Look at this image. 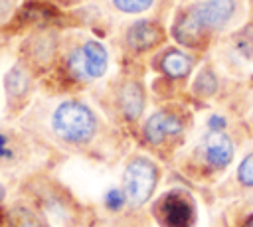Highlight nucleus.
<instances>
[{
	"label": "nucleus",
	"instance_id": "5701e85b",
	"mask_svg": "<svg viewBox=\"0 0 253 227\" xmlns=\"http://www.w3.org/2000/svg\"><path fill=\"white\" fill-rule=\"evenodd\" d=\"M4 199V189H2V186H0V201Z\"/></svg>",
	"mask_w": 253,
	"mask_h": 227
},
{
	"label": "nucleus",
	"instance_id": "f257e3e1",
	"mask_svg": "<svg viewBox=\"0 0 253 227\" xmlns=\"http://www.w3.org/2000/svg\"><path fill=\"white\" fill-rule=\"evenodd\" d=\"M51 128L61 140L81 144L93 138L97 130V120L89 107H85L83 103L67 101L55 109L51 116Z\"/></svg>",
	"mask_w": 253,
	"mask_h": 227
},
{
	"label": "nucleus",
	"instance_id": "423d86ee",
	"mask_svg": "<svg viewBox=\"0 0 253 227\" xmlns=\"http://www.w3.org/2000/svg\"><path fill=\"white\" fill-rule=\"evenodd\" d=\"M172 34L176 38V41H180L182 45H200L204 39H206V34L208 30L202 26V22L198 20L196 12L190 8L186 12H182L178 16V20L174 22V28H172Z\"/></svg>",
	"mask_w": 253,
	"mask_h": 227
},
{
	"label": "nucleus",
	"instance_id": "f03ea898",
	"mask_svg": "<svg viewBox=\"0 0 253 227\" xmlns=\"http://www.w3.org/2000/svg\"><path fill=\"white\" fill-rule=\"evenodd\" d=\"M125 197L130 205H142L156 186V166L146 158H134L125 170Z\"/></svg>",
	"mask_w": 253,
	"mask_h": 227
},
{
	"label": "nucleus",
	"instance_id": "0eeeda50",
	"mask_svg": "<svg viewBox=\"0 0 253 227\" xmlns=\"http://www.w3.org/2000/svg\"><path fill=\"white\" fill-rule=\"evenodd\" d=\"M180 130H182L180 116H176L174 113H168V111L154 113L144 126V134L152 144L162 142L166 136H176V134H180Z\"/></svg>",
	"mask_w": 253,
	"mask_h": 227
},
{
	"label": "nucleus",
	"instance_id": "9d476101",
	"mask_svg": "<svg viewBox=\"0 0 253 227\" xmlns=\"http://www.w3.org/2000/svg\"><path fill=\"white\" fill-rule=\"evenodd\" d=\"M119 105H121L123 114L128 120H136L140 116L142 109H144V93H142V87L136 81L125 83L123 89H121V95H119Z\"/></svg>",
	"mask_w": 253,
	"mask_h": 227
},
{
	"label": "nucleus",
	"instance_id": "1a4fd4ad",
	"mask_svg": "<svg viewBox=\"0 0 253 227\" xmlns=\"http://www.w3.org/2000/svg\"><path fill=\"white\" fill-rule=\"evenodd\" d=\"M162 39V30L158 24L150 22V20H142V22H136L128 34H126V41L132 49L136 51H144V49H150L154 47L158 41Z\"/></svg>",
	"mask_w": 253,
	"mask_h": 227
},
{
	"label": "nucleus",
	"instance_id": "f8f14e48",
	"mask_svg": "<svg viewBox=\"0 0 253 227\" xmlns=\"http://www.w3.org/2000/svg\"><path fill=\"white\" fill-rule=\"evenodd\" d=\"M160 67H162V71H164L166 75H170V77H184V75H188L190 69H192V59H190L186 53L172 49V51H168V53L162 57Z\"/></svg>",
	"mask_w": 253,
	"mask_h": 227
},
{
	"label": "nucleus",
	"instance_id": "dca6fc26",
	"mask_svg": "<svg viewBox=\"0 0 253 227\" xmlns=\"http://www.w3.org/2000/svg\"><path fill=\"white\" fill-rule=\"evenodd\" d=\"M237 178H239V182L243 186H253V154L243 158V162L239 164Z\"/></svg>",
	"mask_w": 253,
	"mask_h": 227
},
{
	"label": "nucleus",
	"instance_id": "20e7f679",
	"mask_svg": "<svg viewBox=\"0 0 253 227\" xmlns=\"http://www.w3.org/2000/svg\"><path fill=\"white\" fill-rule=\"evenodd\" d=\"M156 213L164 227H190L194 219L192 203L182 193H168L160 199Z\"/></svg>",
	"mask_w": 253,
	"mask_h": 227
},
{
	"label": "nucleus",
	"instance_id": "6ab92c4d",
	"mask_svg": "<svg viewBox=\"0 0 253 227\" xmlns=\"http://www.w3.org/2000/svg\"><path fill=\"white\" fill-rule=\"evenodd\" d=\"M208 126H210V130H221V128L225 126V120H223L221 116H211Z\"/></svg>",
	"mask_w": 253,
	"mask_h": 227
},
{
	"label": "nucleus",
	"instance_id": "4468645a",
	"mask_svg": "<svg viewBox=\"0 0 253 227\" xmlns=\"http://www.w3.org/2000/svg\"><path fill=\"white\" fill-rule=\"evenodd\" d=\"M233 39H235V47L239 49L241 55L253 57V24H249L241 32H237Z\"/></svg>",
	"mask_w": 253,
	"mask_h": 227
},
{
	"label": "nucleus",
	"instance_id": "7ed1b4c3",
	"mask_svg": "<svg viewBox=\"0 0 253 227\" xmlns=\"http://www.w3.org/2000/svg\"><path fill=\"white\" fill-rule=\"evenodd\" d=\"M67 65L79 79H97L107 71V49L99 41H85L71 51Z\"/></svg>",
	"mask_w": 253,
	"mask_h": 227
},
{
	"label": "nucleus",
	"instance_id": "39448f33",
	"mask_svg": "<svg viewBox=\"0 0 253 227\" xmlns=\"http://www.w3.org/2000/svg\"><path fill=\"white\" fill-rule=\"evenodd\" d=\"M202 22V26L210 32L215 28H221L229 22V18L235 12V2L233 0H206L198 6L192 8Z\"/></svg>",
	"mask_w": 253,
	"mask_h": 227
},
{
	"label": "nucleus",
	"instance_id": "2eb2a0df",
	"mask_svg": "<svg viewBox=\"0 0 253 227\" xmlns=\"http://www.w3.org/2000/svg\"><path fill=\"white\" fill-rule=\"evenodd\" d=\"M115 6L123 12H128V14H136V12H142L146 8H150L152 0H113Z\"/></svg>",
	"mask_w": 253,
	"mask_h": 227
},
{
	"label": "nucleus",
	"instance_id": "412c9836",
	"mask_svg": "<svg viewBox=\"0 0 253 227\" xmlns=\"http://www.w3.org/2000/svg\"><path fill=\"white\" fill-rule=\"evenodd\" d=\"M6 142H8V136H4V134H0V148H2V146H4Z\"/></svg>",
	"mask_w": 253,
	"mask_h": 227
},
{
	"label": "nucleus",
	"instance_id": "a211bd4d",
	"mask_svg": "<svg viewBox=\"0 0 253 227\" xmlns=\"http://www.w3.org/2000/svg\"><path fill=\"white\" fill-rule=\"evenodd\" d=\"M16 227H43V225H42L40 219H36L34 215H30V213H22V215L18 217Z\"/></svg>",
	"mask_w": 253,
	"mask_h": 227
},
{
	"label": "nucleus",
	"instance_id": "9b49d317",
	"mask_svg": "<svg viewBox=\"0 0 253 227\" xmlns=\"http://www.w3.org/2000/svg\"><path fill=\"white\" fill-rule=\"evenodd\" d=\"M30 75L22 65H14L6 77H4V87H6V95H10L12 99H20L30 91Z\"/></svg>",
	"mask_w": 253,
	"mask_h": 227
},
{
	"label": "nucleus",
	"instance_id": "aec40b11",
	"mask_svg": "<svg viewBox=\"0 0 253 227\" xmlns=\"http://www.w3.org/2000/svg\"><path fill=\"white\" fill-rule=\"evenodd\" d=\"M10 156H12V152H10V150H6V148L2 146V148H0V158H10Z\"/></svg>",
	"mask_w": 253,
	"mask_h": 227
},
{
	"label": "nucleus",
	"instance_id": "ddd939ff",
	"mask_svg": "<svg viewBox=\"0 0 253 227\" xmlns=\"http://www.w3.org/2000/svg\"><path fill=\"white\" fill-rule=\"evenodd\" d=\"M215 89H217V79H215L213 71L204 69V71L198 75L196 83H194V91H196L198 95H204V97H206V95H213Z\"/></svg>",
	"mask_w": 253,
	"mask_h": 227
},
{
	"label": "nucleus",
	"instance_id": "6e6552de",
	"mask_svg": "<svg viewBox=\"0 0 253 227\" xmlns=\"http://www.w3.org/2000/svg\"><path fill=\"white\" fill-rule=\"evenodd\" d=\"M204 150L208 164L213 168H225L233 156V144L221 130H210L204 138Z\"/></svg>",
	"mask_w": 253,
	"mask_h": 227
},
{
	"label": "nucleus",
	"instance_id": "f3484780",
	"mask_svg": "<svg viewBox=\"0 0 253 227\" xmlns=\"http://www.w3.org/2000/svg\"><path fill=\"white\" fill-rule=\"evenodd\" d=\"M123 203H125V193L121 189H111L107 193V207L109 209H119V207H123Z\"/></svg>",
	"mask_w": 253,
	"mask_h": 227
},
{
	"label": "nucleus",
	"instance_id": "4be33fe9",
	"mask_svg": "<svg viewBox=\"0 0 253 227\" xmlns=\"http://www.w3.org/2000/svg\"><path fill=\"white\" fill-rule=\"evenodd\" d=\"M243 227H253V217H249V219H247V223H245Z\"/></svg>",
	"mask_w": 253,
	"mask_h": 227
}]
</instances>
